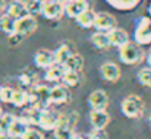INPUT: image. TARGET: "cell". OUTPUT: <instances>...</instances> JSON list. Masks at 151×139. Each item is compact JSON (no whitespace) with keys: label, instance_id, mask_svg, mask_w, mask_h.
Instances as JSON below:
<instances>
[{"label":"cell","instance_id":"obj_1","mask_svg":"<svg viewBox=\"0 0 151 139\" xmlns=\"http://www.w3.org/2000/svg\"><path fill=\"white\" fill-rule=\"evenodd\" d=\"M145 54L141 46L135 44V43H128L123 47L119 48V59L120 62H123L125 64H138L144 60Z\"/></svg>","mask_w":151,"mask_h":139},{"label":"cell","instance_id":"obj_2","mask_svg":"<svg viewBox=\"0 0 151 139\" xmlns=\"http://www.w3.org/2000/svg\"><path fill=\"white\" fill-rule=\"evenodd\" d=\"M134 40H135V44H138V46L151 44V18L150 16H141L139 19H137Z\"/></svg>","mask_w":151,"mask_h":139},{"label":"cell","instance_id":"obj_3","mask_svg":"<svg viewBox=\"0 0 151 139\" xmlns=\"http://www.w3.org/2000/svg\"><path fill=\"white\" fill-rule=\"evenodd\" d=\"M144 101L138 97V95H129L122 101L120 110L123 113V116L129 117V119H138L142 116L144 113Z\"/></svg>","mask_w":151,"mask_h":139},{"label":"cell","instance_id":"obj_4","mask_svg":"<svg viewBox=\"0 0 151 139\" xmlns=\"http://www.w3.org/2000/svg\"><path fill=\"white\" fill-rule=\"evenodd\" d=\"M37 28H38L37 19L31 15H27V16L15 21V32L13 34H18L19 37L24 38V37H28L32 32H35Z\"/></svg>","mask_w":151,"mask_h":139},{"label":"cell","instance_id":"obj_5","mask_svg":"<svg viewBox=\"0 0 151 139\" xmlns=\"http://www.w3.org/2000/svg\"><path fill=\"white\" fill-rule=\"evenodd\" d=\"M41 15L49 21H57L65 15V4L54 0H44Z\"/></svg>","mask_w":151,"mask_h":139},{"label":"cell","instance_id":"obj_6","mask_svg":"<svg viewBox=\"0 0 151 139\" xmlns=\"http://www.w3.org/2000/svg\"><path fill=\"white\" fill-rule=\"evenodd\" d=\"M94 28L99 32H109V31L116 28V19H114L113 15H110L107 12H100V13L96 15Z\"/></svg>","mask_w":151,"mask_h":139},{"label":"cell","instance_id":"obj_7","mask_svg":"<svg viewBox=\"0 0 151 139\" xmlns=\"http://www.w3.org/2000/svg\"><path fill=\"white\" fill-rule=\"evenodd\" d=\"M57 122H59V116L56 113L50 111L49 108L43 110L40 113V117H38V126L43 129V130H47V132H53L56 128H57Z\"/></svg>","mask_w":151,"mask_h":139},{"label":"cell","instance_id":"obj_8","mask_svg":"<svg viewBox=\"0 0 151 139\" xmlns=\"http://www.w3.org/2000/svg\"><path fill=\"white\" fill-rule=\"evenodd\" d=\"M73 129H75V128H72V126L69 125L66 116H59L57 128L53 130V132H54V138L56 139H73L75 138Z\"/></svg>","mask_w":151,"mask_h":139},{"label":"cell","instance_id":"obj_9","mask_svg":"<svg viewBox=\"0 0 151 139\" xmlns=\"http://www.w3.org/2000/svg\"><path fill=\"white\" fill-rule=\"evenodd\" d=\"M88 9H90V1L88 0H75V1H70V3L65 4V15L72 18V19H76L81 13H84Z\"/></svg>","mask_w":151,"mask_h":139},{"label":"cell","instance_id":"obj_10","mask_svg":"<svg viewBox=\"0 0 151 139\" xmlns=\"http://www.w3.org/2000/svg\"><path fill=\"white\" fill-rule=\"evenodd\" d=\"M88 104L91 105L93 110L103 111V110H106L107 105H109V97H107V94L104 92L103 90H97V91L90 94V97H88Z\"/></svg>","mask_w":151,"mask_h":139},{"label":"cell","instance_id":"obj_11","mask_svg":"<svg viewBox=\"0 0 151 139\" xmlns=\"http://www.w3.org/2000/svg\"><path fill=\"white\" fill-rule=\"evenodd\" d=\"M34 63H35L37 67L47 70L49 67H51L54 64V54H53V51L44 50V48L43 50H38L34 54Z\"/></svg>","mask_w":151,"mask_h":139},{"label":"cell","instance_id":"obj_12","mask_svg":"<svg viewBox=\"0 0 151 139\" xmlns=\"http://www.w3.org/2000/svg\"><path fill=\"white\" fill-rule=\"evenodd\" d=\"M107 37H109V41H110V46L111 47H123L125 44L129 43V35L125 29H120V28H114L111 31L107 32Z\"/></svg>","mask_w":151,"mask_h":139},{"label":"cell","instance_id":"obj_13","mask_svg":"<svg viewBox=\"0 0 151 139\" xmlns=\"http://www.w3.org/2000/svg\"><path fill=\"white\" fill-rule=\"evenodd\" d=\"M28 128H29V125H28V122H27V119L22 116V117H15V120H13V123L10 125V128H9V136L13 139V138H21L24 136V133L28 130Z\"/></svg>","mask_w":151,"mask_h":139},{"label":"cell","instance_id":"obj_14","mask_svg":"<svg viewBox=\"0 0 151 139\" xmlns=\"http://www.w3.org/2000/svg\"><path fill=\"white\" fill-rule=\"evenodd\" d=\"M90 122H91V126L94 129H99V130H104V128L109 125L110 122V116L106 110L99 111V110H93L91 114H90Z\"/></svg>","mask_w":151,"mask_h":139},{"label":"cell","instance_id":"obj_15","mask_svg":"<svg viewBox=\"0 0 151 139\" xmlns=\"http://www.w3.org/2000/svg\"><path fill=\"white\" fill-rule=\"evenodd\" d=\"M100 72L103 79H106L109 82H116L120 78V67L116 63H111V62L104 63L100 67Z\"/></svg>","mask_w":151,"mask_h":139},{"label":"cell","instance_id":"obj_16","mask_svg":"<svg viewBox=\"0 0 151 139\" xmlns=\"http://www.w3.org/2000/svg\"><path fill=\"white\" fill-rule=\"evenodd\" d=\"M53 54H54V64L63 66L66 63V60L73 54V48L69 43H63L57 47L56 51H53Z\"/></svg>","mask_w":151,"mask_h":139},{"label":"cell","instance_id":"obj_17","mask_svg":"<svg viewBox=\"0 0 151 139\" xmlns=\"http://www.w3.org/2000/svg\"><path fill=\"white\" fill-rule=\"evenodd\" d=\"M6 15L13 18L15 21L27 16L28 12H27V7H25V1L24 0H12L7 6V13Z\"/></svg>","mask_w":151,"mask_h":139},{"label":"cell","instance_id":"obj_18","mask_svg":"<svg viewBox=\"0 0 151 139\" xmlns=\"http://www.w3.org/2000/svg\"><path fill=\"white\" fill-rule=\"evenodd\" d=\"M69 100V91L66 87L62 85H56L50 88V102L54 104H63Z\"/></svg>","mask_w":151,"mask_h":139},{"label":"cell","instance_id":"obj_19","mask_svg":"<svg viewBox=\"0 0 151 139\" xmlns=\"http://www.w3.org/2000/svg\"><path fill=\"white\" fill-rule=\"evenodd\" d=\"M63 69L65 70H69V72H81L82 69H84V57L81 56V54H76V53H73L68 60H66V63L63 64Z\"/></svg>","mask_w":151,"mask_h":139},{"label":"cell","instance_id":"obj_20","mask_svg":"<svg viewBox=\"0 0 151 139\" xmlns=\"http://www.w3.org/2000/svg\"><path fill=\"white\" fill-rule=\"evenodd\" d=\"M96 12L94 10H91V9H88V10H85L84 13H81L75 21H76V24L81 27V28H94V22H96Z\"/></svg>","mask_w":151,"mask_h":139},{"label":"cell","instance_id":"obj_21","mask_svg":"<svg viewBox=\"0 0 151 139\" xmlns=\"http://www.w3.org/2000/svg\"><path fill=\"white\" fill-rule=\"evenodd\" d=\"M109 6L117 9V10H134L141 0H104Z\"/></svg>","mask_w":151,"mask_h":139},{"label":"cell","instance_id":"obj_22","mask_svg":"<svg viewBox=\"0 0 151 139\" xmlns=\"http://www.w3.org/2000/svg\"><path fill=\"white\" fill-rule=\"evenodd\" d=\"M91 43H93V46L96 47V48H99V50H107L110 46V41H109V37H107V32H94L93 35H91Z\"/></svg>","mask_w":151,"mask_h":139},{"label":"cell","instance_id":"obj_23","mask_svg":"<svg viewBox=\"0 0 151 139\" xmlns=\"http://www.w3.org/2000/svg\"><path fill=\"white\" fill-rule=\"evenodd\" d=\"M63 73H65L63 66L53 64L51 67H49V69H47V72H46L44 78H46V81H49V82H57V81H60V79H62Z\"/></svg>","mask_w":151,"mask_h":139},{"label":"cell","instance_id":"obj_24","mask_svg":"<svg viewBox=\"0 0 151 139\" xmlns=\"http://www.w3.org/2000/svg\"><path fill=\"white\" fill-rule=\"evenodd\" d=\"M0 29L6 32L7 35H12L15 32V19L10 18L9 15L0 16Z\"/></svg>","mask_w":151,"mask_h":139},{"label":"cell","instance_id":"obj_25","mask_svg":"<svg viewBox=\"0 0 151 139\" xmlns=\"http://www.w3.org/2000/svg\"><path fill=\"white\" fill-rule=\"evenodd\" d=\"M43 1L44 0H27L25 1V7H27L28 15H31L34 18H35V15H41Z\"/></svg>","mask_w":151,"mask_h":139},{"label":"cell","instance_id":"obj_26","mask_svg":"<svg viewBox=\"0 0 151 139\" xmlns=\"http://www.w3.org/2000/svg\"><path fill=\"white\" fill-rule=\"evenodd\" d=\"M81 76L78 72H69V70H65L63 76H62V81L65 82V85L68 87H76L78 82H79Z\"/></svg>","mask_w":151,"mask_h":139},{"label":"cell","instance_id":"obj_27","mask_svg":"<svg viewBox=\"0 0 151 139\" xmlns=\"http://www.w3.org/2000/svg\"><path fill=\"white\" fill-rule=\"evenodd\" d=\"M28 102V92L24 90H15L13 98H12V104L16 107H22Z\"/></svg>","mask_w":151,"mask_h":139},{"label":"cell","instance_id":"obj_28","mask_svg":"<svg viewBox=\"0 0 151 139\" xmlns=\"http://www.w3.org/2000/svg\"><path fill=\"white\" fill-rule=\"evenodd\" d=\"M138 81L144 87H151V67H144L138 72Z\"/></svg>","mask_w":151,"mask_h":139},{"label":"cell","instance_id":"obj_29","mask_svg":"<svg viewBox=\"0 0 151 139\" xmlns=\"http://www.w3.org/2000/svg\"><path fill=\"white\" fill-rule=\"evenodd\" d=\"M13 120H15V116H12V114H3L0 117V133H7L10 125L13 123Z\"/></svg>","mask_w":151,"mask_h":139},{"label":"cell","instance_id":"obj_30","mask_svg":"<svg viewBox=\"0 0 151 139\" xmlns=\"http://www.w3.org/2000/svg\"><path fill=\"white\" fill-rule=\"evenodd\" d=\"M13 92H15V90H12L9 87H1L0 88V101H3V102H12Z\"/></svg>","mask_w":151,"mask_h":139},{"label":"cell","instance_id":"obj_31","mask_svg":"<svg viewBox=\"0 0 151 139\" xmlns=\"http://www.w3.org/2000/svg\"><path fill=\"white\" fill-rule=\"evenodd\" d=\"M19 79H21V82H22L24 85H28V87H32V85H35V82H37V76H35L34 73H22V75L19 76Z\"/></svg>","mask_w":151,"mask_h":139},{"label":"cell","instance_id":"obj_32","mask_svg":"<svg viewBox=\"0 0 151 139\" xmlns=\"http://www.w3.org/2000/svg\"><path fill=\"white\" fill-rule=\"evenodd\" d=\"M22 139H44V135L34 128H28V130L24 133Z\"/></svg>","mask_w":151,"mask_h":139},{"label":"cell","instance_id":"obj_33","mask_svg":"<svg viewBox=\"0 0 151 139\" xmlns=\"http://www.w3.org/2000/svg\"><path fill=\"white\" fill-rule=\"evenodd\" d=\"M88 139H107V135L104 130H99V129H94L93 132H90Z\"/></svg>","mask_w":151,"mask_h":139},{"label":"cell","instance_id":"obj_34","mask_svg":"<svg viewBox=\"0 0 151 139\" xmlns=\"http://www.w3.org/2000/svg\"><path fill=\"white\" fill-rule=\"evenodd\" d=\"M6 7V0H0V12Z\"/></svg>","mask_w":151,"mask_h":139},{"label":"cell","instance_id":"obj_35","mask_svg":"<svg viewBox=\"0 0 151 139\" xmlns=\"http://www.w3.org/2000/svg\"><path fill=\"white\" fill-rule=\"evenodd\" d=\"M147 63H148V67H151V50L150 53L147 54Z\"/></svg>","mask_w":151,"mask_h":139},{"label":"cell","instance_id":"obj_36","mask_svg":"<svg viewBox=\"0 0 151 139\" xmlns=\"http://www.w3.org/2000/svg\"><path fill=\"white\" fill-rule=\"evenodd\" d=\"M0 139H12L9 136V133H0Z\"/></svg>","mask_w":151,"mask_h":139},{"label":"cell","instance_id":"obj_37","mask_svg":"<svg viewBox=\"0 0 151 139\" xmlns=\"http://www.w3.org/2000/svg\"><path fill=\"white\" fill-rule=\"evenodd\" d=\"M147 10H148V15H150V18H151V3H150V6H148V9H147Z\"/></svg>","mask_w":151,"mask_h":139},{"label":"cell","instance_id":"obj_38","mask_svg":"<svg viewBox=\"0 0 151 139\" xmlns=\"http://www.w3.org/2000/svg\"><path fill=\"white\" fill-rule=\"evenodd\" d=\"M73 139H88V138H84V136H75Z\"/></svg>","mask_w":151,"mask_h":139},{"label":"cell","instance_id":"obj_39","mask_svg":"<svg viewBox=\"0 0 151 139\" xmlns=\"http://www.w3.org/2000/svg\"><path fill=\"white\" fill-rule=\"evenodd\" d=\"M148 120H150V125H151V111H150V114H148Z\"/></svg>","mask_w":151,"mask_h":139},{"label":"cell","instance_id":"obj_40","mask_svg":"<svg viewBox=\"0 0 151 139\" xmlns=\"http://www.w3.org/2000/svg\"><path fill=\"white\" fill-rule=\"evenodd\" d=\"M3 116V110H1V107H0V117Z\"/></svg>","mask_w":151,"mask_h":139},{"label":"cell","instance_id":"obj_41","mask_svg":"<svg viewBox=\"0 0 151 139\" xmlns=\"http://www.w3.org/2000/svg\"><path fill=\"white\" fill-rule=\"evenodd\" d=\"M66 3H70V1H75V0H65Z\"/></svg>","mask_w":151,"mask_h":139},{"label":"cell","instance_id":"obj_42","mask_svg":"<svg viewBox=\"0 0 151 139\" xmlns=\"http://www.w3.org/2000/svg\"><path fill=\"white\" fill-rule=\"evenodd\" d=\"M54 1H60V3H63V1H65V0H54Z\"/></svg>","mask_w":151,"mask_h":139}]
</instances>
